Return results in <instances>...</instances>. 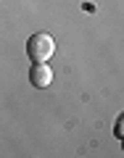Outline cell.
Instances as JSON below:
<instances>
[{
  "instance_id": "obj_1",
  "label": "cell",
  "mask_w": 124,
  "mask_h": 158,
  "mask_svg": "<svg viewBox=\"0 0 124 158\" xmlns=\"http://www.w3.org/2000/svg\"><path fill=\"white\" fill-rule=\"evenodd\" d=\"M56 53V40L45 32H37L27 40V56L34 63H48V58Z\"/></svg>"
},
{
  "instance_id": "obj_2",
  "label": "cell",
  "mask_w": 124,
  "mask_h": 158,
  "mask_svg": "<svg viewBox=\"0 0 124 158\" xmlns=\"http://www.w3.org/2000/svg\"><path fill=\"white\" fill-rule=\"evenodd\" d=\"M29 82H32V87H37V90L50 87V82H53V69L48 66V63H34V66L29 69Z\"/></svg>"
}]
</instances>
